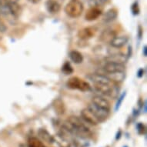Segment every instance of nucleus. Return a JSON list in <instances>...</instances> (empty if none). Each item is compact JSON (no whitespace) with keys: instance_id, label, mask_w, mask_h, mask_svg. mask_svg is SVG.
I'll list each match as a JSON object with an SVG mask.
<instances>
[{"instance_id":"nucleus-1","label":"nucleus","mask_w":147,"mask_h":147,"mask_svg":"<svg viewBox=\"0 0 147 147\" xmlns=\"http://www.w3.org/2000/svg\"><path fill=\"white\" fill-rule=\"evenodd\" d=\"M63 127L71 134L82 139L89 138L92 136V132L89 127L77 116H72L69 117Z\"/></svg>"},{"instance_id":"nucleus-2","label":"nucleus","mask_w":147,"mask_h":147,"mask_svg":"<svg viewBox=\"0 0 147 147\" xmlns=\"http://www.w3.org/2000/svg\"><path fill=\"white\" fill-rule=\"evenodd\" d=\"M65 12L71 18H78L82 15L84 5L80 0H69L65 6Z\"/></svg>"},{"instance_id":"nucleus-3","label":"nucleus","mask_w":147,"mask_h":147,"mask_svg":"<svg viewBox=\"0 0 147 147\" xmlns=\"http://www.w3.org/2000/svg\"><path fill=\"white\" fill-rule=\"evenodd\" d=\"M67 86L70 89H78V90L82 92H87L91 89V86L89 82L85 81L82 79L77 77V76L70 78L69 80H68Z\"/></svg>"},{"instance_id":"nucleus-4","label":"nucleus","mask_w":147,"mask_h":147,"mask_svg":"<svg viewBox=\"0 0 147 147\" xmlns=\"http://www.w3.org/2000/svg\"><path fill=\"white\" fill-rule=\"evenodd\" d=\"M81 116L86 123H88L91 125H96L101 123L99 119L95 116V114L88 107L82 109L81 112Z\"/></svg>"},{"instance_id":"nucleus-5","label":"nucleus","mask_w":147,"mask_h":147,"mask_svg":"<svg viewBox=\"0 0 147 147\" xmlns=\"http://www.w3.org/2000/svg\"><path fill=\"white\" fill-rule=\"evenodd\" d=\"M87 107L95 114V116L99 119L101 123L106 120L107 117L109 116V111L96 106L92 102L89 103V106H87Z\"/></svg>"},{"instance_id":"nucleus-6","label":"nucleus","mask_w":147,"mask_h":147,"mask_svg":"<svg viewBox=\"0 0 147 147\" xmlns=\"http://www.w3.org/2000/svg\"><path fill=\"white\" fill-rule=\"evenodd\" d=\"M128 57L125 54L120 52L109 53V56L105 59L106 63H119V64H124L126 63Z\"/></svg>"},{"instance_id":"nucleus-7","label":"nucleus","mask_w":147,"mask_h":147,"mask_svg":"<svg viewBox=\"0 0 147 147\" xmlns=\"http://www.w3.org/2000/svg\"><path fill=\"white\" fill-rule=\"evenodd\" d=\"M101 74H103V75L106 76L109 80L113 82V83H115V84L123 82L125 78V71L109 72V73H101Z\"/></svg>"},{"instance_id":"nucleus-8","label":"nucleus","mask_w":147,"mask_h":147,"mask_svg":"<svg viewBox=\"0 0 147 147\" xmlns=\"http://www.w3.org/2000/svg\"><path fill=\"white\" fill-rule=\"evenodd\" d=\"M125 65L124 64H119L114 63H106L102 67L103 72L99 73H109V72H119V71H125Z\"/></svg>"},{"instance_id":"nucleus-9","label":"nucleus","mask_w":147,"mask_h":147,"mask_svg":"<svg viewBox=\"0 0 147 147\" xmlns=\"http://www.w3.org/2000/svg\"><path fill=\"white\" fill-rule=\"evenodd\" d=\"M96 32V29L94 27H86L78 32L77 36L82 40H87L93 37Z\"/></svg>"},{"instance_id":"nucleus-10","label":"nucleus","mask_w":147,"mask_h":147,"mask_svg":"<svg viewBox=\"0 0 147 147\" xmlns=\"http://www.w3.org/2000/svg\"><path fill=\"white\" fill-rule=\"evenodd\" d=\"M102 9L97 6H92L85 15V20L86 21H94L102 15Z\"/></svg>"},{"instance_id":"nucleus-11","label":"nucleus","mask_w":147,"mask_h":147,"mask_svg":"<svg viewBox=\"0 0 147 147\" xmlns=\"http://www.w3.org/2000/svg\"><path fill=\"white\" fill-rule=\"evenodd\" d=\"M92 102L94 104V105H96V106L100 107V108L106 109L108 111H110V108H111L110 103L103 96H98V95L95 96H93L92 99Z\"/></svg>"},{"instance_id":"nucleus-12","label":"nucleus","mask_w":147,"mask_h":147,"mask_svg":"<svg viewBox=\"0 0 147 147\" xmlns=\"http://www.w3.org/2000/svg\"><path fill=\"white\" fill-rule=\"evenodd\" d=\"M128 39L127 36H116V37H114L113 39L110 42V45L112 46V47L116 49H119L123 47L127 43Z\"/></svg>"},{"instance_id":"nucleus-13","label":"nucleus","mask_w":147,"mask_h":147,"mask_svg":"<svg viewBox=\"0 0 147 147\" xmlns=\"http://www.w3.org/2000/svg\"><path fill=\"white\" fill-rule=\"evenodd\" d=\"M46 9L50 14H56L60 11L61 5L56 0H48L46 2Z\"/></svg>"},{"instance_id":"nucleus-14","label":"nucleus","mask_w":147,"mask_h":147,"mask_svg":"<svg viewBox=\"0 0 147 147\" xmlns=\"http://www.w3.org/2000/svg\"><path fill=\"white\" fill-rule=\"evenodd\" d=\"M116 32L113 29H106L104 30L100 35V41L103 42H109L113 39L114 37H116Z\"/></svg>"},{"instance_id":"nucleus-15","label":"nucleus","mask_w":147,"mask_h":147,"mask_svg":"<svg viewBox=\"0 0 147 147\" xmlns=\"http://www.w3.org/2000/svg\"><path fill=\"white\" fill-rule=\"evenodd\" d=\"M53 143H56L59 147H70L71 143L69 141L67 138H65L63 135H56V136H53Z\"/></svg>"},{"instance_id":"nucleus-16","label":"nucleus","mask_w":147,"mask_h":147,"mask_svg":"<svg viewBox=\"0 0 147 147\" xmlns=\"http://www.w3.org/2000/svg\"><path fill=\"white\" fill-rule=\"evenodd\" d=\"M118 16V11L116 9H110L104 14L102 20L104 22L109 23L116 20Z\"/></svg>"},{"instance_id":"nucleus-17","label":"nucleus","mask_w":147,"mask_h":147,"mask_svg":"<svg viewBox=\"0 0 147 147\" xmlns=\"http://www.w3.org/2000/svg\"><path fill=\"white\" fill-rule=\"evenodd\" d=\"M8 5V7L9 9V11L11 12L12 15L15 18H18L21 14L22 9L20 5L18 4V3H6Z\"/></svg>"},{"instance_id":"nucleus-18","label":"nucleus","mask_w":147,"mask_h":147,"mask_svg":"<svg viewBox=\"0 0 147 147\" xmlns=\"http://www.w3.org/2000/svg\"><path fill=\"white\" fill-rule=\"evenodd\" d=\"M38 135L42 140L46 141V142L50 143V144H53L54 140H53V136L51 135L50 133H49L48 131L45 129H40L38 131Z\"/></svg>"},{"instance_id":"nucleus-19","label":"nucleus","mask_w":147,"mask_h":147,"mask_svg":"<svg viewBox=\"0 0 147 147\" xmlns=\"http://www.w3.org/2000/svg\"><path fill=\"white\" fill-rule=\"evenodd\" d=\"M70 59L76 64H80L83 62V56L82 53H80L79 51L72 50L69 54Z\"/></svg>"},{"instance_id":"nucleus-20","label":"nucleus","mask_w":147,"mask_h":147,"mask_svg":"<svg viewBox=\"0 0 147 147\" xmlns=\"http://www.w3.org/2000/svg\"><path fill=\"white\" fill-rule=\"evenodd\" d=\"M28 147H46L43 142L36 137H30L28 140Z\"/></svg>"},{"instance_id":"nucleus-21","label":"nucleus","mask_w":147,"mask_h":147,"mask_svg":"<svg viewBox=\"0 0 147 147\" xmlns=\"http://www.w3.org/2000/svg\"><path fill=\"white\" fill-rule=\"evenodd\" d=\"M56 104H54L55 109H56V112L58 113L59 114H63L65 111V108H64V104L60 99L56 100Z\"/></svg>"},{"instance_id":"nucleus-22","label":"nucleus","mask_w":147,"mask_h":147,"mask_svg":"<svg viewBox=\"0 0 147 147\" xmlns=\"http://www.w3.org/2000/svg\"><path fill=\"white\" fill-rule=\"evenodd\" d=\"M108 2V0H89V4L91 6H102L104 4H106Z\"/></svg>"},{"instance_id":"nucleus-23","label":"nucleus","mask_w":147,"mask_h":147,"mask_svg":"<svg viewBox=\"0 0 147 147\" xmlns=\"http://www.w3.org/2000/svg\"><path fill=\"white\" fill-rule=\"evenodd\" d=\"M63 71L65 72L66 75H69L70 73H72L73 72V70H72V66L70 65L69 63H65L64 65L63 66Z\"/></svg>"},{"instance_id":"nucleus-24","label":"nucleus","mask_w":147,"mask_h":147,"mask_svg":"<svg viewBox=\"0 0 147 147\" xmlns=\"http://www.w3.org/2000/svg\"><path fill=\"white\" fill-rule=\"evenodd\" d=\"M132 12H133V14L136 15L139 13L140 12V9H139V6H138L137 3H134L132 5Z\"/></svg>"},{"instance_id":"nucleus-25","label":"nucleus","mask_w":147,"mask_h":147,"mask_svg":"<svg viewBox=\"0 0 147 147\" xmlns=\"http://www.w3.org/2000/svg\"><path fill=\"white\" fill-rule=\"evenodd\" d=\"M137 129L140 134H142V133H143V132H144V125H143V124H142V123L138 124Z\"/></svg>"},{"instance_id":"nucleus-26","label":"nucleus","mask_w":147,"mask_h":147,"mask_svg":"<svg viewBox=\"0 0 147 147\" xmlns=\"http://www.w3.org/2000/svg\"><path fill=\"white\" fill-rule=\"evenodd\" d=\"M6 29H7V28L5 26V25L0 20V32H5Z\"/></svg>"},{"instance_id":"nucleus-27","label":"nucleus","mask_w":147,"mask_h":147,"mask_svg":"<svg viewBox=\"0 0 147 147\" xmlns=\"http://www.w3.org/2000/svg\"><path fill=\"white\" fill-rule=\"evenodd\" d=\"M121 131H119V134L118 133H117V136H116V140H119V138H120V136H121Z\"/></svg>"},{"instance_id":"nucleus-28","label":"nucleus","mask_w":147,"mask_h":147,"mask_svg":"<svg viewBox=\"0 0 147 147\" xmlns=\"http://www.w3.org/2000/svg\"><path fill=\"white\" fill-rule=\"evenodd\" d=\"M29 1L33 3H39L40 0H29Z\"/></svg>"},{"instance_id":"nucleus-29","label":"nucleus","mask_w":147,"mask_h":147,"mask_svg":"<svg viewBox=\"0 0 147 147\" xmlns=\"http://www.w3.org/2000/svg\"><path fill=\"white\" fill-rule=\"evenodd\" d=\"M144 55L146 56V47H144Z\"/></svg>"}]
</instances>
